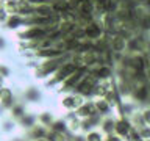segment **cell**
Returning a JSON list of instances; mask_svg holds the SVG:
<instances>
[{
    "label": "cell",
    "mask_w": 150,
    "mask_h": 141,
    "mask_svg": "<svg viewBox=\"0 0 150 141\" xmlns=\"http://www.w3.org/2000/svg\"><path fill=\"white\" fill-rule=\"evenodd\" d=\"M84 35L88 38H97L100 36V27L97 24H89V25L84 28Z\"/></svg>",
    "instance_id": "cell-1"
},
{
    "label": "cell",
    "mask_w": 150,
    "mask_h": 141,
    "mask_svg": "<svg viewBox=\"0 0 150 141\" xmlns=\"http://www.w3.org/2000/svg\"><path fill=\"white\" fill-rule=\"evenodd\" d=\"M5 11H6L8 16H13V14H19L17 2H14V0H5Z\"/></svg>",
    "instance_id": "cell-2"
},
{
    "label": "cell",
    "mask_w": 150,
    "mask_h": 141,
    "mask_svg": "<svg viewBox=\"0 0 150 141\" xmlns=\"http://www.w3.org/2000/svg\"><path fill=\"white\" fill-rule=\"evenodd\" d=\"M0 100H2L5 105H8L9 102L13 100V91L9 88H2L0 89Z\"/></svg>",
    "instance_id": "cell-3"
},
{
    "label": "cell",
    "mask_w": 150,
    "mask_h": 141,
    "mask_svg": "<svg viewBox=\"0 0 150 141\" xmlns=\"http://www.w3.org/2000/svg\"><path fill=\"white\" fill-rule=\"evenodd\" d=\"M128 129H130V125H128V122H127V121H120V122H117V124H116V132L119 135H125L127 132H128Z\"/></svg>",
    "instance_id": "cell-4"
},
{
    "label": "cell",
    "mask_w": 150,
    "mask_h": 141,
    "mask_svg": "<svg viewBox=\"0 0 150 141\" xmlns=\"http://www.w3.org/2000/svg\"><path fill=\"white\" fill-rule=\"evenodd\" d=\"M78 115L80 116H91L94 115V107L92 105H84L78 110Z\"/></svg>",
    "instance_id": "cell-5"
},
{
    "label": "cell",
    "mask_w": 150,
    "mask_h": 141,
    "mask_svg": "<svg viewBox=\"0 0 150 141\" xmlns=\"http://www.w3.org/2000/svg\"><path fill=\"white\" fill-rule=\"evenodd\" d=\"M125 47V39L124 38H114L112 39V49L114 50H122Z\"/></svg>",
    "instance_id": "cell-6"
},
{
    "label": "cell",
    "mask_w": 150,
    "mask_h": 141,
    "mask_svg": "<svg viewBox=\"0 0 150 141\" xmlns=\"http://www.w3.org/2000/svg\"><path fill=\"white\" fill-rule=\"evenodd\" d=\"M96 74H97L96 77H100V78H108V77L111 75V69H110V68H106V66H103V68H100V69H98Z\"/></svg>",
    "instance_id": "cell-7"
},
{
    "label": "cell",
    "mask_w": 150,
    "mask_h": 141,
    "mask_svg": "<svg viewBox=\"0 0 150 141\" xmlns=\"http://www.w3.org/2000/svg\"><path fill=\"white\" fill-rule=\"evenodd\" d=\"M0 75H2V77H8L9 75V69L5 64H0Z\"/></svg>",
    "instance_id": "cell-8"
},
{
    "label": "cell",
    "mask_w": 150,
    "mask_h": 141,
    "mask_svg": "<svg viewBox=\"0 0 150 141\" xmlns=\"http://www.w3.org/2000/svg\"><path fill=\"white\" fill-rule=\"evenodd\" d=\"M63 105H64V107H75L74 97H66L64 100H63Z\"/></svg>",
    "instance_id": "cell-9"
},
{
    "label": "cell",
    "mask_w": 150,
    "mask_h": 141,
    "mask_svg": "<svg viewBox=\"0 0 150 141\" xmlns=\"http://www.w3.org/2000/svg\"><path fill=\"white\" fill-rule=\"evenodd\" d=\"M52 141H66V138H64V135H61V133H53L52 135Z\"/></svg>",
    "instance_id": "cell-10"
},
{
    "label": "cell",
    "mask_w": 150,
    "mask_h": 141,
    "mask_svg": "<svg viewBox=\"0 0 150 141\" xmlns=\"http://www.w3.org/2000/svg\"><path fill=\"white\" fill-rule=\"evenodd\" d=\"M97 107H98V110H102V111H106L108 110V103L106 102H103V100H100L97 103Z\"/></svg>",
    "instance_id": "cell-11"
},
{
    "label": "cell",
    "mask_w": 150,
    "mask_h": 141,
    "mask_svg": "<svg viewBox=\"0 0 150 141\" xmlns=\"http://www.w3.org/2000/svg\"><path fill=\"white\" fill-rule=\"evenodd\" d=\"M88 141H100V136H98V133H91L88 136Z\"/></svg>",
    "instance_id": "cell-12"
},
{
    "label": "cell",
    "mask_w": 150,
    "mask_h": 141,
    "mask_svg": "<svg viewBox=\"0 0 150 141\" xmlns=\"http://www.w3.org/2000/svg\"><path fill=\"white\" fill-rule=\"evenodd\" d=\"M144 119H145L147 124H150V110H147V111L144 113Z\"/></svg>",
    "instance_id": "cell-13"
},
{
    "label": "cell",
    "mask_w": 150,
    "mask_h": 141,
    "mask_svg": "<svg viewBox=\"0 0 150 141\" xmlns=\"http://www.w3.org/2000/svg\"><path fill=\"white\" fill-rule=\"evenodd\" d=\"M53 127H55V130H61V129H64V124H61V122H56Z\"/></svg>",
    "instance_id": "cell-14"
},
{
    "label": "cell",
    "mask_w": 150,
    "mask_h": 141,
    "mask_svg": "<svg viewBox=\"0 0 150 141\" xmlns=\"http://www.w3.org/2000/svg\"><path fill=\"white\" fill-rule=\"evenodd\" d=\"M108 141H120V140H119V138H116V136H111V138L108 140Z\"/></svg>",
    "instance_id": "cell-15"
},
{
    "label": "cell",
    "mask_w": 150,
    "mask_h": 141,
    "mask_svg": "<svg viewBox=\"0 0 150 141\" xmlns=\"http://www.w3.org/2000/svg\"><path fill=\"white\" fill-rule=\"evenodd\" d=\"M2 83H3V77L0 75V86H2Z\"/></svg>",
    "instance_id": "cell-16"
},
{
    "label": "cell",
    "mask_w": 150,
    "mask_h": 141,
    "mask_svg": "<svg viewBox=\"0 0 150 141\" xmlns=\"http://www.w3.org/2000/svg\"><path fill=\"white\" fill-rule=\"evenodd\" d=\"M39 141H44V140H39Z\"/></svg>",
    "instance_id": "cell-17"
},
{
    "label": "cell",
    "mask_w": 150,
    "mask_h": 141,
    "mask_svg": "<svg viewBox=\"0 0 150 141\" xmlns=\"http://www.w3.org/2000/svg\"><path fill=\"white\" fill-rule=\"evenodd\" d=\"M14 2H17V0H14Z\"/></svg>",
    "instance_id": "cell-18"
}]
</instances>
